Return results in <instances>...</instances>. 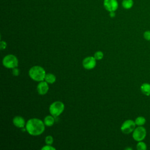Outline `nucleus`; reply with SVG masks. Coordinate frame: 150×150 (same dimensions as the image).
I'll list each match as a JSON object with an SVG mask.
<instances>
[{
  "label": "nucleus",
  "mask_w": 150,
  "mask_h": 150,
  "mask_svg": "<svg viewBox=\"0 0 150 150\" xmlns=\"http://www.w3.org/2000/svg\"><path fill=\"white\" fill-rule=\"evenodd\" d=\"M25 129L30 135L37 136L42 134L44 132L45 124L44 122L39 118H30L26 122Z\"/></svg>",
  "instance_id": "1"
},
{
  "label": "nucleus",
  "mask_w": 150,
  "mask_h": 150,
  "mask_svg": "<svg viewBox=\"0 0 150 150\" xmlns=\"http://www.w3.org/2000/svg\"><path fill=\"white\" fill-rule=\"evenodd\" d=\"M29 77L35 81H42L45 80L46 71L45 69L40 66H34L29 70Z\"/></svg>",
  "instance_id": "2"
},
{
  "label": "nucleus",
  "mask_w": 150,
  "mask_h": 150,
  "mask_svg": "<svg viewBox=\"0 0 150 150\" xmlns=\"http://www.w3.org/2000/svg\"><path fill=\"white\" fill-rule=\"evenodd\" d=\"M64 110V104L60 101L52 103L49 107V112L52 115L57 117L60 115Z\"/></svg>",
  "instance_id": "3"
},
{
  "label": "nucleus",
  "mask_w": 150,
  "mask_h": 150,
  "mask_svg": "<svg viewBox=\"0 0 150 150\" xmlns=\"http://www.w3.org/2000/svg\"><path fill=\"white\" fill-rule=\"evenodd\" d=\"M2 64L8 69H13L18 67V59L13 54H7L2 59Z\"/></svg>",
  "instance_id": "4"
},
{
  "label": "nucleus",
  "mask_w": 150,
  "mask_h": 150,
  "mask_svg": "<svg viewBox=\"0 0 150 150\" xmlns=\"http://www.w3.org/2000/svg\"><path fill=\"white\" fill-rule=\"evenodd\" d=\"M146 135V129L142 126H138L132 132V138L137 142L143 141Z\"/></svg>",
  "instance_id": "5"
},
{
  "label": "nucleus",
  "mask_w": 150,
  "mask_h": 150,
  "mask_svg": "<svg viewBox=\"0 0 150 150\" xmlns=\"http://www.w3.org/2000/svg\"><path fill=\"white\" fill-rule=\"evenodd\" d=\"M136 124L135 121L132 120H127L125 121L121 126V131L125 134H128L134 131L135 129Z\"/></svg>",
  "instance_id": "6"
},
{
  "label": "nucleus",
  "mask_w": 150,
  "mask_h": 150,
  "mask_svg": "<svg viewBox=\"0 0 150 150\" xmlns=\"http://www.w3.org/2000/svg\"><path fill=\"white\" fill-rule=\"evenodd\" d=\"M83 66L84 69L91 70L96 66V59L93 56H88L85 57L82 62Z\"/></svg>",
  "instance_id": "7"
},
{
  "label": "nucleus",
  "mask_w": 150,
  "mask_h": 150,
  "mask_svg": "<svg viewBox=\"0 0 150 150\" xmlns=\"http://www.w3.org/2000/svg\"><path fill=\"white\" fill-rule=\"evenodd\" d=\"M103 5L105 9L108 12H115L118 7V3L117 0H104Z\"/></svg>",
  "instance_id": "8"
},
{
  "label": "nucleus",
  "mask_w": 150,
  "mask_h": 150,
  "mask_svg": "<svg viewBox=\"0 0 150 150\" xmlns=\"http://www.w3.org/2000/svg\"><path fill=\"white\" fill-rule=\"evenodd\" d=\"M48 83L45 81H40L37 86V91L40 95L46 94L49 90Z\"/></svg>",
  "instance_id": "9"
},
{
  "label": "nucleus",
  "mask_w": 150,
  "mask_h": 150,
  "mask_svg": "<svg viewBox=\"0 0 150 150\" xmlns=\"http://www.w3.org/2000/svg\"><path fill=\"white\" fill-rule=\"evenodd\" d=\"M13 124H14V125H15L16 127L18 128H23L25 125H26L25 123V121L24 120V118L21 117V116H15L12 120Z\"/></svg>",
  "instance_id": "10"
},
{
  "label": "nucleus",
  "mask_w": 150,
  "mask_h": 150,
  "mask_svg": "<svg viewBox=\"0 0 150 150\" xmlns=\"http://www.w3.org/2000/svg\"><path fill=\"white\" fill-rule=\"evenodd\" d=\"M142 93L146 96H150V84L148 83H144L142 84L140 87Z\"/></svg>",
  "instance_id": "11"
},
{
  "label": "nucleus",
  "mask_w": 150,
  "mask_h": 150,
  "mask_svg": "<svg viewBox=\"0 0 150 150\" xmlns=\"http://www.w3.org/2000/svg\"><path fill=\"white\" fill-rule=\"evenodd\" d=\"M43 122H44L45 125H46L47 127H51L54 124V123L55 122L54 117H53L52 115H47V116L45 117V118H44Z\"/></svg>",
  "instance_id": "12"
},
{
  "label": "nucleus",
  "mask_w": 150,
  "mask_h": 150,
  "mask_svg": "<svg viewBox=\"0 0 150 150\" xmlns=\"http://www.w3.org/2000/svg\"><path fill=\"white\" fill-rule=\"evenodd\" d=\"M56 76L53 74H52V73H47V74H46L44 80L45 81H46L47 83L53 84L56 81Z\"/></svg>",
  "instance_id": "13"
},
{
  "label": "nucleus",
  "mask_w": 150,
  "mask_h": 150,
  "mask_svg": "<svg viewBox=\"0 0 150 150\" xmlns=\"http://www.w3.org/2000/svg\"><path fill=\"white\" fill-rule=\"evenodd\" d=\"M134 5L133 0H122V6L125 9H129L132 8Z\"/></svg>",
  "instance_id": "14"
},
{
  "label": "nucleus",
  "mask_w": 150,
  "mask_h": 150,
  "mask_svg": "<svg viewBox=\"0 0 150 150\" xmlns=\"http://www.w3.org/2000/svg\"><path fill=\"white\" fill-rule=\"evenodd\" d=\"M134 121H135L136 125L142 126L145 124L146 119L145 118V117H144L142 116H139L135 118Z\"/></svg>",
  "instance_id": "15"
},
{
  "label": "nucleus",
  "mask_w": 150,
  "mask_h": 150,
  "mask_svg": "<svg viewBox=\"0 0 150 150\" xmlns=\"http://www.w3.org/2000/svg\"><path fill=\"white\" fill-rule=\"evenodd\" d=\"M137 149L138 150H146L147 149V146L142 141H138L137 144Z\"/></svg>",
  "instance_id": "16"
},
{
  "label": "nucleus",
  "mask_w": 150,
  "mask_h": 150,
  "mask_svg": "<svg viewBox=\"0 0 150 150\" xmlns=\"http://www.w3.org/2000/svg\"><path fill=\"white\" fill-rule=\"evenodd\" d=\"M104 56V54L101 51H97L94 54V57L96 60H101L103 58Z\"/></svg>",
  "instance_id": "17"
},
{
  "label": "nucleus",
  "mask_w": 150,
  "mask_h": 150,
  "mask_svg": "<svg viewBox=\"0 0 150 150\" xmlns=\"http://www.w3.org/2000/svg\"><path fill=\"white\" fill-rule=\"evenodd\" d=\"M45 141L47 145H52L53 143V138L51 135H47L46 137Z\"/></svg>",
  "instance_id": "18"
},
{
  "label": "nucleus",
  "mask_w": 150,
  "mask_h": 150,
  "mask_svg": "<svg viewBox=\"0 0 150 150\" xmlns=\"http://www.w3.org/2000/svg\"><path fill=\"white\" fill-rule=\"evenodd\" d=\"M42 150H55L56 148L52 146V145H46L41 148Z\"/></svg>",
  "instance_id": "19"
},
{
  "label": "nucleus",
  "mask_w": 150,
  "mask_h": 150,
  "mask_svg": "<svg viewBox=\"0 0 150 150\" xmlns=\"http://www.w3.org/2000/svg\"><path fill=\"white\" fill-rule=\"evenodd\" d=\"M144 38L146 40H150V30H146L144 32Z\"/></svg>",
  "instance_id": "20"
},
{
  "label": "nucleus",
  "mask_w": 150,
  "mask_h": 150,
  "mask_svg": "<svg viewBox=\"0 0 150 150\" xmlns=\"http://www.w3.org/2000/svg\"><path fill=\"white\" fill-rule=\"evenodd\" d=\"M7 46V44L6 43L5 41L4 40H1L0 42V49L1 50H4L5 49H6Z\"/></svg>",
  "instance_id": "21"
},
{
  "label": "nucleus",
  "mask_w": 150,
  "mask_h": 150,
  "mask_svg": "<svg viewBox=\"0 0 150 150\" xmlns=\"http://www.w3.org/2000/svg\"><path fill=\"white\" fill-rule=\"evenodd\" d=\"M12 74L15 76H17L19 74V70L18 69H17V67H15V68L12 69Z\"/></svg>",
  "instance_id": "22"
},
{
  "label": "nucleus",
  "mask_w": 150,
  "mask_h": 150,
  "mask_svg": "<svg viewBox=\"0 0 150 150\" xmlns=\"http://www.w3.org/2000/svg\"><path fill=\"white\" fill-rule=\"evenodd\" d=\"M110 16L111 18H114L115 16V13L114 11H112V12H110Z\"/></svg>",
  "instance_id": "23"
},
{
  "label": "nucleus",
  "mask_w": 150,
  "mask_h": 150,
  "mask_svg": "<svg viewBox=\"0 0 150 150\" xmlns=\"http://www.w3.org/2000/svg\"><path fill=\"white\" fill-rule=\"evenodd\" d=\"M126 149H131V150H132V148H126Z\"/></svg>",
  "instance_id": "24"
}]
</instances>
